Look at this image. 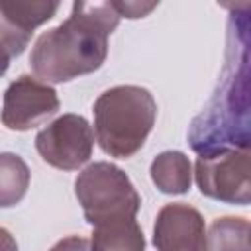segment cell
<instances>
[{"label": "cell", "mask_w": 251, "mask_h": 251, "mask_svg": "<svg viewBox=\"0 0 251 251\" xmlns=\"http://www.w3.org/2000/svg\"><path fill=\"white\" fill-rule=\"evenodd\" d=\"M227 20V65L210 104L192 122L188 141L204 153L251 141V2L222 4Z\"/></svg>", "instance_id": "cell-1"}, {"label": "cell", "mask_w": 251, "mask_h": 251, "mask_svg": "<svg viewBox=\"0 0 251 251\" xmlns=\"http://www.w3.org/2000/svg\"><path fill=\"white\" fill-rule=\"evenodd\" d=\"M120 18L114 2H75L63 24L37 37L29 55L33 75L59 84L98 71Z\"/></svg>", "instance_id": "cell-2"}, {"label": "cell", "mask_w": 251, "mask_h": 251, "mask_svg": "<svg viewBox=\"0 0 251 251\" xmlns=\"http://www.w3.org/2000/svg\"><path fill=\"white\" fill-rule=\"evenodd\" d=\"M92 114L100 149L110 157L129 159L143 147L155 126L157 102L143 86L118 84L96 98Z\"/></svg>", "instance_id": "cell-3"}, {"label": "cell", "mask_w": 251, "mask_h": 251, "mask_svg": "<svg viewBox=\"0 0 251 251\" xmlns=\"http://www.w3.org/2000/svg\"><path fill=\"white\" fill-rule=\"evenodd\" d=\"M75 194L92 226L135 218L141 208V196L129 176L108 161L82 169L75 180Z\"/></svg>", "instance_id": "cell-4"}, {"label": "cell", "mask_w": 251, "mask_h": 251, "mask_svg": "<svg viewBox=\"0 0 251 251\" xmlns=\"http://www.w3.org/2000/svg\"><path fill=\"white\" fill-rule=\"evenodd\" d=\"M194 178L208 198L237 206L251 204V141L200 153Z\"/></svg>", "instance_id": "cell-5"}, {"label": "cell", "mask_w": 251, "mask_h": 251, "mask_svg": "<svg viewBox=\"0 0 251 251\" xmlns=\"http://www.w3.org/2000/svg\"><path fill=\"white\" fill-rule=\"evenodd\" d=\"M94 139V129L84 116L63 114L35 135V149L47 165L76 171L90 159Z\"/></svg>", "instance_id": "cell-6"}, {"label": "cell", "mask_w": 251, "mask_h": 251, "mask_svg": "<svg viewBox=\"0 0 251 251\" xmlns=\"http://www.w3.org/2000/svg\"><path fill=\"white\" fill-rule=\"evenodd\" d=\"M61 108L57 90L31 75H20L4 92L2 124L12 131H27L53 118Z\"/></svg>", "instance_id": "cell-7"}, {"label": "cell", "mask_w": 251, "mask_h": 251, "mask_svg": "<svg viewBox=\"0 0 251 251\" xmlns=\"http://www.w3.org/2000/svg\"><path fill=\"white\" fill-rule=\"evenodd\" d=\"M59 2L53 0H6L0 4V37H2V63L4 71L8 63L22 55L27 47L31 33L37 25L51 20Z\"/></svg>", "instance_id": "cell-8"}, {"label": "cell", "mask_w": 251, "mask_h": 251, "mask_svg": "<svg viewBox=\"0 0 251 251\" xmlns=\"http://www.w3.org/2000/svg\"><path fill=\"white\" fill-rule=\"evenodd\" d=\"M157 251H206V224L202 214L182 202L159 210L153 226Z\"/></svg>", "instance_id": "cell-9"}, {"label": "cell", "mask_w": 251, "mask_h": 251, "mask_svg": "<svg viewBox=\"0 0 251 251\" xmlns=\"http://www.w3.org/2000/svg\"><path fill=\"white\" fill-rule=\"evenodd\" d=\"M149 175L153 184L165 194H184L192 184V165L182 151L159 153L149 167Z\"/></svg>", "instance_id": "cell-10"}, {"label": "cell", "mask_w": 251, "mask_h": 251, "mask_svg": "<svg viewBox=\"0 0 251 251\" xmlns=\"http://www.w3.org/2000/svg\"><path fill=\"white\" fill-rule=\"evenodd\" d=\"M92 251H145V237L135 218L94 226Z\"/></svg>", "instance_id": "cell-11"}, {"label": "cell", "mask_w": 251, "mask_h": 251, "mask_svg": "<svg viewBox=\"0 0 251 251\" xmlns=\"http://www.w3.org/2000/svg\"><path fill=\"white\" fill-rule=\"evenodd\" d=\"M206 251H251V222L239 216L216 218L206 231Z\"/></svg>", "instance_id": "cell-12"}, {"label": "cell", "mask_w": 251, "mask_h": 251, "mask_svg": "<svg viewBox=\"0 0 251 251\" xmlns=\"http://www.w3.org/2000/svg\"><path fill=\"white\" fill-rule=\"evenodd\" d=\"M29 186V169L22 157L2 153L0 157V202L2 208L18 204Z\"/></svg>", "instance_id": "cell-13"}, {"label": "cell", "mask_w": 251, "mask_h": 251, "mask_svg": "<svg viewBox=\"0 0 251 251\" xmlns=\"http://www.w3.org/2000/svg\"><path fill=\"white\" fill-rule=\"evenodd\" d=\"M114 6L124 18H143L157 8V2H114Z\"/></svg>", "instance_id": "cell-14"}, {"label": "cell", "mask_w": 251, "mask_h": 251, "mask_svg": "<svg viewBox=\"0 0 251 251\" xmlns=\"http://www.w3.org/2000/svg\"><path fill=\"white\" fill-rule=\"evenodd\" d=\"M49 251H92V241L80 235H69L59 239Z\"/></svg>", "instance_id": "cell-15"}]
</instances>
